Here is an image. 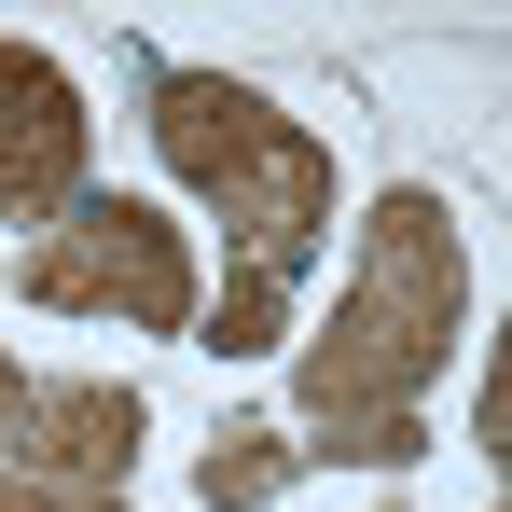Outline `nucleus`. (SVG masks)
I'll return each mask as SVG.
<instances>
[{"mask_svg": "<svg viewBox=\"0 0 512 512\" xmlns=\"http://www.w3.org/2000/svg\"><path fill=\"white\" fill-rule=\"evenodd\" d=\"M457 333H471V236H457V208H443L429 180H402V194H374L333 319H319L305 360H291L305 457L402 471V457L429 443V388H443Z\"/></svg>", "mask_w": 512, "mask_h": 512, "instance_id": "nucleus-1", "label": "nucleus"}, {"mask_svg": "<svg viewBox=\"0 0 512 512\" xmlns=\"http://www.w3.org/2000/svg\"><path fill=\"white\" fill-rule=\"evenodd\" d=\"M319 457H305V429H222L208 457H194V499L208 512H263V499H291Z\"/></svg>", "mask_w": 512, "mask_h": 512, "instance_id": "nucleus-6", "label": "nucleus"}, {"mask_svg": "<svg viewBox=\"0 0 512 512\" xmlns=\"http://www.w3.org/2000/svg\"><path fill=\"white\" fill-rule=\"evenodd\" d=\"M139 429L153 402L125 374L42 388L28 360H0V512H139Z\"/></svg>", "mask_w": 512, "mask_h": 512, "instance_id": "nucleus-3", "label": "nucleus"}, {"mask_svg": "<svg viewBox=\"0 0 512 512\" xmlns=\"http://www.w3.org/2000/svg\"><path fill=\"white\" fill-rule=\"evenodd\" d=\"M153 153L167 180L222 222V277L250 291H291L305 263L333 250V139L305 111H277L236 70H167L153 84Z\"/></svg>", "mask_w": 512, "mask_h": 512, "instance_id": "nucleus-2", "label": "nucleus"}, {"mask_svg": "<svg viewBox=\"0 0 512 512\" xmlns=\"http://www.w3.org/2000/svg\"><path fill=\"white\" fill-rule=\"evenodd\" d=\"M14 291L56 319H111V333H194V236L139 194H84L70 222H42Z\"/></svg>", "mask_w": 512, "mask_h": 512, "instance_id": "nucleus-4", "label": "nucleus"}, {"mask_svg": "<svg viewBox=\"0 0 512 512\" xmlns=\"http://www.w3.org/2000/svg\"><path fill=\"white\" fill-rule=\"evenodd\" d=\"M471 429H485V471L512 485V319H499V360H485V416H471Z\"/></svg>", "mask_w": 512, "mask_h": 512, "instance_id": "nucleus-7", "label": "nucleus"}, {"mask_svg": "<svg viewBox=\"0 0 512 512\" xmlns=\"http://www.w3.org/2000/svg\"><path fill=\"white\" fill-rule=\"evenodd\" d=\"M84 167H97V111L84 84L0 28V222H70L84 208Z\"/></svg>", "mask_w": 512, "mask_h": 512, "instance_id": "nucleus-5", "label": "nucleus"}]
</instances>
